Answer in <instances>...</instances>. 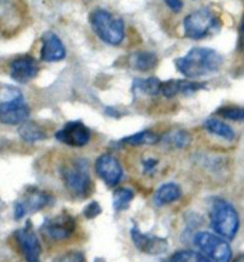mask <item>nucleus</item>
I'll list each match as a JSON object with an SVG mask.
<instances>
[{"instance_id": "obj_8", "label": "nucleus", "mask_w": 244, "mask_h": 262, "mask_svg": "<svg viewBox=\"0 0 244 262\" xmlns=\"http://www.w3.org/2000/svg\"><path fill=\"white\" fill-rule=\"evenodd\" d=\"M90 129L79 121L66 123V126L56 134L57 141L63 142L69 146H75V148L86 146L90 142Z\"/></svg>"}, {"instance_id": "obj_20", "label": "nucleus", "mask_w": 244, "mask_h": 262, "mask_svg": "<svg viewBox=\"0 0 244 262\" xmlns=\"http://www.w3.org/2000/svg\"><path fill=\"white\" fill-rule=\"evenodd\" d=\"M159 141H160L159 135L153 134L150 130H143V132L134 134L132 136H127L121 142L126 145H130V146H141V145H154Z\"/></svg>"}, {"instance_id": "obj_2", "label": "nucleus", "mask_w": 244, "mask_h": 262, "mask_svg": "<svg viewBox=\"0 0 244 262\" xmlns=\"http://www.w3.org/2000/svg\"><path fill=\"white\" fill-rule=\"evenodd\" d=\"M90 25L94 33L107 45L117 46L125 39V23L107 10L97 9L90 14Z\"/></svg>"}, {"instance_id": "obj_25", "label": "nucleus", "mask_w": 244, "mask_h": 262, "mask_svg": "<svg viewBox=\"0 0 244 262\" xmlns=\"http://www.w3.org/2000/svg\"><path fill=\"white\" fill-rule=\"evenodd\" d=\"M167 141L168 143L173 145L175 148H184L188 142H190V136H188L186 132L179 130V132H173V134L168 135Z\"/></svg>"}, {"instance_id": "obj_15", "label": "nucleus", "mask_w": 244, "mask_h": 262, "mask_svg": "<svg viewBox=\"0 0 244 262\" xmlns=\"http://www.w3.org/2000/svg\"><path fill=\"white\" fill-rule=\"evenodd\" d=\"M66 56L64 45L60 40V37L55 35L53 32H47L43 37L42 59L46 62H59Z\"/></svg>"}, {"instance_id": "obj_21", "label": "nucleus", "mask_w": 244, "mask_h": 262, "mask_svg": "<svg viewBox=\"0 0 244 262\" xmlns=\"http://www.w3.org/2000/svg\"><path fill=\"white\" fill-rule=\"evenodd\" d=\"M160 85L161 82L156 78L137 79V80H134L133 89L144 93V95H149V96H156L157 93H160Z\"/></svg>"}, {"instance_id": "obj_16", "label": "nucleus", "mask_w": 244, "mask_h": 262, "mask_svg": "<svg viewBox=\"0 0 244 262\" xmlns=\"http://www.w3.org/2000/svg\"><path fill=\"white\" fill-rule=\"evenodd\" d=\"M180 196H182V189H180V186L170 182V184L161 185L160 188L156 191V193H154L153 196V202L154 205L163 206L175 202V201H177Z\"/></svg>"}, {"instance_id": "obj_24", "label": "nucleus", "mask_w": 244, "mask_h": 262, "mask_svg": "<svg viewBox=\"0 0 244 262\" xmlns=\"http://www.w3.org/2000/svg\"><path fill=\"white\" fill-rule=\"evenodd\" d=\"M218 114L224 119H230L234 122H244V109L243 107H223Z\"/></svg>"}, {"instance_id": "obj_23", "label": "nucleus", "mask_w": 244, "mask_h": 262, "mask_svg": "<svg viewBox=\"0 0 244 262\" xmlns=\"http://www.w3.org/2000/svg\"><path fill=\"white\" fill-rule=\"evenodd\" d=\"M170 262H210L206 256L194 251H179L170 258Z\"/></svg>"}, {"instance_id": "obj_18", "label": "nucleus", "mask_w": 244, "mask_h": 262, "mask_svg": "<svg viewBox=\"0 0 244 262\" xmlns=\"http://www.w3.org/2000/svg\"><path fill=\"white\" fill-rule=\"evenodd\" d=\"M19 134H20V138L23 141L30 142V143L43 141L47 136L42 126L37 125L36 122H23L19 128Z\"/></svg>"}, {"instance_id": "obj_17", "label": "nucleus", "mask_w": 244, "mask_h": 262, "mask_svg": "<svg viewBox=\"0 0 244 262\" xmlns=\"http://www.w3.org/2000/svg\"><path fill=\"white\" fill-rule=\"evenodd\" d=\"M157 62H159V59L152 52H136L130 56L132 68L140 72L152 71L153 68H156Z\"/></svg>"}, {"instance_id": "obj_9", "label": "nucleus", "mask_w": 244, "mask_h": 262, "mask_svg": "<svg viewBox=\"0 0 244 262\" xmlns=\"http://www.w3.org/2000/svg\"><path fill=\"white\" fill-rule=\"evenodd\" d=\"M30 109L25 103L23 96L0 103V122L5 125H21L28 121Z\"/></svg>"}, {"instance_id": "obj_19", "label": "nucleus", "mask_w": 244, "mask_h": 262, "mask_svg": "<svg viewBox=\"0 0 244 262\" xmlns=\"http://www.w3.org/2000/svg\"><path fill=\"white\" fill-rule=\"evenodd\" d=\"M204 128L207 129L210 134L216 135V136L222 138V139H226V141H233L236 138L234 130L227 123L218 121V119H213V118L207 119V121L204 122Z\"/></svg>"}, {"instance_id": "obj_3", "label": "nucleus", "mask_w": 244, "mask_h": 262, "mask_svg": "<svg viewBox=\"0 0 244 262\" xmlns=\"http://www.w3.org/2000/svg\"><path fill=\"white\" fill-rule=\"evenodd\" d=\"M210 222L211 228L217 235H220L224 239H233L238 231V215L234 206L227 201L218 199L213 202L210 211Z\"/></svg>"}, {"instance_id": "obj_30", "label": "nucleus", "mask_w": 244, "mask_h": 262, "mask_svg": "<svg viewBox=\"0 0 244 262\" xmlns=\"http://www.w3.org/2000/svg\"><path fill=\"white\" fill-rule=\"evenodd\" d=\"M234 262H244V255L238 256L237 259H236V261H234Z\"/></svg>"}, {"instance_id": "obj_6", "label": "nucleus", "mask_w": 244, "mask_h": 262, "mask_svg": "<svg viewBox=\"0 0 244 262\" xmlns=\"http://www.w3.org/2000/svg\"><path fill=\"white\" fill-rule=\"evenodd\" d=\"M66 188L77 198H86L91 191V179L87 165L83 161H75L62 169Z\"/></svg>"}, {"instance_id": "obj_26", "label": "nucleus", "mask_w": 244, "mask_h": 262, "mask_svg": "<svg viewBox=\"0 0 244 262\" xmlns=\"http://www.w3.org/2000/svg\"><path fill=\"white\" fill-rule=\"evenodd\" d=\"M53 262H84V256L79 251H70V252H66L62 256L56 258Z\"/></svg>"}, {"instance_id": "obj_14", "label": "nucleus", "mask_w": 244, "mask_h": 262, "mask_svg": "<svg viewBox=\"0 0 244 262\" xmlns=\"http://www.w3.org/2000/svg\"><path fill=\"white\" fill-rule=\"evenodd\" d=\"M49 196L46 193L39 191H33L28 193L25 198L19 201L16 206H14V218L16 220H21L26 213L29 212H37L43 209L47 205Z\"/></svg>"}, {"instance_id": "obj_13", "label": "nucleus", "mask_w": 244, "mask_h": 262, "mask_svg": "<svg viewBox=\"0 0 244 262\" xmlns=\"http://www.w3.org/2000/svg\"><path fill=\"white\" fill-rule=\"evenodd\" d=\"M132 239L134 245L146 252V254H152V255H159L163 254L167 249V241L159 238V236H152V235H144L140 232L137 228L132 229Z\"/></svg>"}, {"instance_id": "obj_4", "label": "nucleus", "mask_w": 244, "mask_h": 262, "mask_svg": "<svg viewBox=\"0 0 244 262\" xmlns=\"http://www.w3.org/2000/svg\"><path fill=\"white\" fill-rule=\"evenodd\" d=\"M184 35L190 39H203L218 28V19L210 7H202L188 13L183 21Z\"/></svg>"}, {"instance_id": "obj_7", "label": "nucleus", "mask_w": 244, "mask_h": 262, "mask_svg": "<svg viewBox=\"0 0 244 262\" xmlns=\"http://www.w3.org/2000/svg\"><path fill=\"white\" fill-rule=\"evenodd\" d=\"M75 228H76L75 220L67 213H60L59 216L50 218L44 222L42 232L50 241L62 242L69 239L75 232Z\"/></svg>"}, {"instance_id": "obj_1", "label": "nucleus", "mask_w": 244, "mask_h": 262, "mask_svg": "<svg viewBox=\"0 0 244 262\" xmlns=\"http://www.w3.org/2000/svg\"><path fill=\"white\" fill-rule=\"evenodd\" d=\"M223 64V56L209 48H193L186 56L176 60V68L188 79H196L213 73Z\"/></svg>"}, {"instance_id": "obj_11", "label": "nucleus", "mask_w": 244, "mask_h": 262, "mask_svg": "<svg viewBox=\"0 0 244 262\" xmlns=\"http://www.w3.org/2000/svg\"><path fill=\"white\" fill-rule=\"evenodd\" d=\"M16 241L19 244V248L21 249V254L28 262H40V244L37 236L30 227V222L26 228H21L16 231Z\"/></svg>"}, {"instance_id": "obj_27", "label": "nucleus", "mask_w": 244, "mask_h": 262, "mask_svg": "<svg viewBox=\"0 0 244 262\" xmlns=\"http://www.w3.org/2000/svg\"><path fill=\"white\" fill-rule=\"evenodd\" d=\"M100 212H102V208H100V205H99L97 202H91V204H89V205L84 208V211H83L84 216H86V218H89V220H90V218H94V216H97Z\"/></svg>"}, {"instance_id": "obj_22", "label": "nucleus", "mask_w": 244, "mask_h": 262, "mask_svg": "<svg viewBox=\"0 0 244 262\" xmlns=\"http://www.w3.org/2000/svg\"><path fill=\"white\" fill-rule=\"evenodd\" d=\"M133 196H134V193H133L132 189L121 188V189L114 191V198H113V208H114V211L120 212V211H125L126 208H129Z\"/></svg>"}, {"instance_id": "obj_10", "label": "nucleus", "mask_w": 244, "mask_h": 262, "mask_svg": "<svg viewBox=\"0 0 244 262\" xmlns=\"http://www.w3.org/2000/svg\"><path fill=\"white\" fill-rule=\"evenodd\" d=\"M94 169L100 179H103L107 186L114 188L123 178V168L120 162L112 155L99 156L94 163Z\"/></svg>"}, {"instance_id": "obj_5", "label": "nucleus", "mask_w": 244, "mask_h": 262, "mask_svg": "<svg viewBox=\"0 0 244 262\" xmlns=\"http://www.w3.org/2000/svg\"><path fill=\"white\" fill-rule=\"evenodd\" d=\"M194 245L210 262H230L231 249L227 241L220 235L199 232L194 236Z\"/></svg>"}, {"instance_id": "obj_12", "label": "nucleus", "mask_w": 244, "mask_h": 262, "mask_svg": "<svg viewBox=\"0 0 244 262\" xmlns=\"http://www.w3.org/2000/svg\"><path fill=\"white\" fill-rule=\"evenodd\" d=\"M37 75V62L33 56H20L10 64V76L19 83H28Z\"/></svg>"}, {"instance_id": "obj_29", "label": "nucleus", "mask_w": 244, "mask_h": 262, "mask_svg": "<svg viewBox=\"0 0 244 262\" xmlns=\"http://www.w3.org/2000/svg\"><path fill=\"white\" fill-rule=\"evenodd\" d=\"M241 42H243V49H244V19H243V25H241Z\"/></svg>"}, {"instance_id": "obj_28", "label": "nucleus", "mask_w": 244, "mask_h": 262, "mask_svg": "<svg viewBox=\"0 0 244 262\" xmlns=\"http://www.w3.org/2000/svg\"><path fill=\"white\" fill-rule=\"evenodd\" d=\"M164 3L167 5L168 9L175 13H179L182 12L183 6H184V2L183 0H164Z\"/></svg>"}]
</instances>
